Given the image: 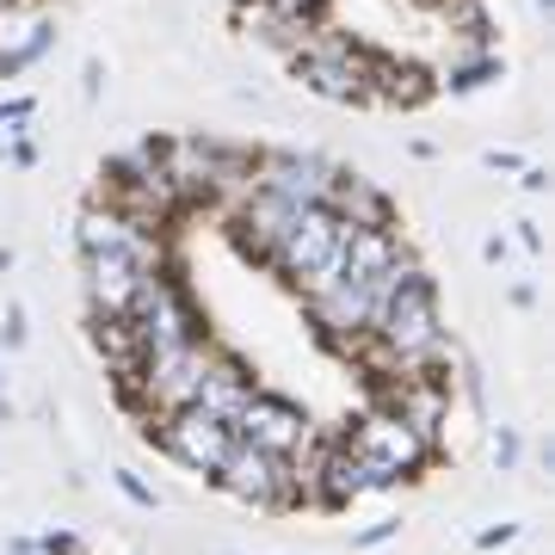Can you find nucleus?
Returning a JSON list of instances; mask_svg holds the SVG:
<instances>
[{
    "label": "nucleus",
    "instance_id": "f257e3e1",
    "mask_svg": "<svg viewBox=\"0 0 555 555\" xmlns=\"http://www.w3.org/2000/svg\"><path fill=\"white\" fill-rule=\"evenodd\" d=\"M352 352H364L377 371L389 377H408V371H426L444 358V315H438V284L420 266L389 284V297L377 302V321L371 334L358 339Z\"/></svg>",
    "mask_w": 555,
    "mask_h": 555
},
{
    "label": "nucleus",
    "instance_id": "f03ea898",
    "mask_svg": "<svg viewBox=\"0 0 555 555\" xmlns=\"http://www.w3.org/2000/svg\"><path fill=\"white\" fill-rule=\"evenodd\" d=\"M346 241H352V222H339L327 204H302L297 217H291V229H284V241L272 247V259H266V272L309 297V291H321V284L339 278Z\"/></svg>",
    "mask_w": 555,
    "mask_h": 555
},
{
    "label": "nucleus",
    "instance_id": "7ed1b4c3",
    "mask_svg": "<svg viewBox=\"0 0 555 555\" xmlns=\"http://www.w3.org/2000/svg\"><path fill=\"white\" fill-rule=\"evenodd\" d=\"M217 339L198 334L185 339V346H167V352H142V364L124 377V396L137 401V408H149V414H179V408H192L204 389V377H210V364H217Z\"/></svg>",
    "mask_w": 555,
    "mask_h": 555
},
{
    "label": "nucleus",
    "instance_id": "20e7f679",
    "mask_svg": "<svg viewBox=\"0 0 555 555\" xmlns=\"http://www.w3.org/2000/svg\"><path fill=\"white\" fill-rule=\"evenodd\" d=\"M291 68L327 105H371V43L339 38V31H309L291 50Z\"/></svg>",
    "mask_w": 555,
    "mask_h": 555
},
{
    "label": "nucleus",
    "instance_id": "39448f33",
    "mask_svg": "<svg viewBox=\"0 0 555 555\" xmlns=\"http://www.w3.org/2000/svg\"><path fill=\"white\" fill-rule=\"evenodd\" d=\"M346 451L358 456V469L371 476V488H396V481H414L426 463H433V444L408 426V420H396L389 408H371L364 420H352V433L339 438Z\"/></svg>",
    "mask_w": 555,
    "mask_h": 555
},
{
    "label": "nucleus",
    "instance_id": "423d86ee",
    "mask_svg": "<svg viewBox=\"0 0 555 555\" xmlns=\"http://www.w3.org/2000/svg\"><path fill=\"white\" fill-rule=\"evenodd\" d=\"M124 321H130V334H137L142 352H167V346H185V339L210 334L173 266H155V272L142 278V291H137V302H130Z\"/></svg>",
    "mask_w": 555,
    "mask_h": 555
},
{
    "label": "nucleus",
    "instance_id": "0eeeda50",
    "mask_svg": "<svg viewBox=\"0 0 555 555\" xmlns=\"http://www.w3.org/2000/svg\"><path fill=\"white\" fill-rule=\"evenodd\" d=\"M160 266V235H142L130 247H105V254H80V272H87V302L100 321L130 315L142 278Z\"/></svg>",
    "mask_w": 555,
    "mask_h": 555
},
{
    "label": "nucleus",
    "instance_id": "6e6552de",
    "mask_svg": "<svg viewBox=\"0 0 555 555\" xmlns=\"http://www.w3.org/2000/svg\"><path fill=\"white\" fill-rule=\"evenodd\" d=\"M222 494H235L241 506H259V513H278V506H297V469H291V456H272V451H254V444H241L222 456V469L210 476Z\"/></svg>",
    "mask_w": 555,
    "mask_h": 555
},
{
    "label": "nucleus",
    "instance_id": "1a4fd4ad",
    "mask_svg": "<svg viewBox=\"0 0 555 555\" xmlns=\"http://www.w3.org/2000/svg\"><path fill=\"white\" fill-rule=\"evenodd\" d=\"M160 456H173L179 469H192V476H217L222 456L235 451V426L217 414H204V408H179V414H160L155 433Z\"/></svg>",
    "mask_w": 555,
    "mask_h": 555
},
{
    "label": "nucleus",
    "instance_id": "9d476101",
    "mask_svg": "<svg viewBox=\"0 0 555 555\" xmlns=\"http://www.w3.org/2000/svg\"><path fill=\"white\" fill-rule=\"evenodd\" d=\"M235 438L254 444V451H272V456H302L309 438H315V420L302 414L291 396H272V389H254L247 408L235 414Z\"/></svg>",
    "mask_w": 555,
    "mask_h": 555
},
{
    "label": "nucleus",
    "instance_id": "9b49d317",
    "mask_svg": "<svg viewBox=\"0 0 555 555\" xmlns=\"http://www.w3.org/2000/svg\"><path fill=\"white\" fill-rule=\"evenodd\" d=\"M339 167H327L309 149H254V192H272L284 204H321Z\"/></svg>",
    "mask_w": 555,
    "mask_h": 555
},
{
    "label": "nucleus",
    "instance_id": "f8f14e48",
    "mask_svg": "<svg viewBox=\"0 0 555 555\" xmlns=\"http://www.w3.org/2000/svg\"><path fill=\"white\" fill-rule=\"evenodd\" d=\"M297 210L302 204H284V198H272V192H241L235 210H229V235H235V247L254 259V266H266Z\"/></svg>",
    "mask_w": 555,
    "mask_h": 555
},
{
    "label": "nucleus",
    "instance_id": "ddd939ff",
    "mask_svg": "<svg viewBox=\"0 0 555 555\" xmlns=\"http://www.w3.org/2000/svg\"><path fill=\"white\" fill-rule=\"evenodd\" d=\"M327 210H334L339 222H352V229H377V222H396V204L383 198L377 185L364 173H334V185H327Z\"/></svg>",
    "mask_w": 555,
    "mask_h": 555
},
{
    "label": "nucleus",
    "instance_id": "4468645a",
    "mask_svg": "<svg viewBox=\"0 0 555 555\" xmlns=\"http://www.w3.org/2000/svg\"><path fill=\"white\" fill-rule=\"evenodd\" d=\"M254 389H259L254 371H247L241 358L217 352V364H210V377H204V389H198V401H192V408H204V414H217V420H229V426H235V414L247 408V396H254Z\"/></svg>",
    "mask_w": 555,
    "mask_h": 555
},
{
    "label": "nucleus",
    "instance_id": "2eb2a0df",
    "mask_svg": "<svg viewBox=\"0 0 555 555\" xmlns=\"http://www.w3.org/2000/svg\"><path fill=\"white\" fill-rule=\"evenodd\" d=\"M371 100H383V105H426L433 100V80H426V68H414V62L389 56V50H371Z\"/></svg>",
    "mask_w": 555,
    "mask_h": 555
},
{
    "label": "nucleus",
    "instance_id": "dca6fc26",
    "mask_svg": "<svg viewBox=\"0 0 555 555\" xmlns=\"http://www.w3.org/2000/svg\"><path fill=\"white\" fill-rule=\"evenodd\" d=\"M75 241L80 254H105V247H130V241H142V229L130 217H118L112 204H87L75 222Z\"/></svg>",
    "mask_w": 555,
    "mask_h": 555
},
{
    "label": "nucleus",
    "instance_id": "f3484780",
    "mask_svg": "<svg viewBox=\"0 0 555 555\" xmlns=\"http://www.w3.org/2000/svg\"><path fill=\"white\" fill-rule=\"evenodd\" d=\"M50 43H56V25H50V20H31V25H25V38H13L7 50H0V80L25 75V68H31V62H38Z\"/></svg>",
    "mask_w": 555,
    "mask_h": 555
},
{
    "label": "nucleus",
    "instance_id": "a211bd4d",
    "mask_svg": "<svg viewBox=\"0 0 555 555\" xmlns=\"http://www.w3.org/2000/svg\"><path fill=\"white\" fill-rule=\"evenodd\" d=\"M494 75H500V56H488V50H481L476 62H451L444 87H451V93H476V87H488Z\"/></svg>",
    "mask_w": 555,
    "mask_h": 555
},
{
    "label": "nucleus",
    "instance_id": "6ab92c4d",
    "mask_svg": "<svg viewBox=\"0 0 555 555\" xmlns=\"http://www.w3.org/2000/svg\"><path fill=\"white\" fill-rule=\"evenodd\" d=\"M266 7L291 25H321V13H327V0H266Z\"/></svg>",
    "mask_w": 555,
    "mask_h": 555
},
{
    "label": "nucleus",
    "instance_id": "aec40b11",
    "mask_svg": "<svg viewBox=\"0 0 555 555\" xmlns=\"http://www.w3.org/2000/svg\"><path fill=\"white\" fill-rule=\"evenodd\" d=\"M118 488H124L130 500H137L142 513H155V506H160V494H155V488H149V481L137 476V469H118Z\"/></svg>",
    "mask_w": 555,
    "mask_h": 555
},
{
    "label": "nucleus",
    "instance_id": "412c9836",
    "mask_svg": "<svg viewBox=\"0 0 555 555\" xmlns=\"http://www.w3.org/2000/svg\"><path fill=\"white\" fill-rule=\"evenodd\" d=\"M518 451H525V444H518V433H513V426H500V433H494V469H500V476H506V469H518Z\"/></svg>",
    "mask_w": 555,
    "mask_h": 555
},
{
    "label": "nucleus",
    "instance_id": "4be33fe9",
    "mask_svg": "<svg viewBox=\"0 0 555 555\" xmlns=\"http://www.w3.org/2000/svg\"><path fill=\"white\" fill-rule=\"evenodd\" d=\"M31 112H38V100H13V105H0V130H7V137H20L25 124H31Z\"/></svg>",
    "mask_w": 555,
    "mask_h": 555
},
{
    "label": "nucleus",
    "instance_id": "5701e85b",
    "mask_svg": "<svg viewBox=\"0 0 555 555\" xmlns=\"http://www.w3.org/2000/svg\"><path fill=\"white\" fill-rule=\"evenodd\" d=\"M396 531H401V518H377V525H364V531L352 537V550H377V543H389Z\"/></svg>",
    "mask_w": 555,
    "mask_h": 555
},
{
    "label": "nucleus",
    "instance_id": "b1692460",
    "mask_svg": "<svg viewBox=\"0 0 555 555\" xmlns=\"http://www.w3.org/2000/svg\"><path fill=\"white\" fill-rule=\"evenodd\" d=\"M38 555H87V550H80V537H75V531H43Z\"/></svg>",
    "mask_w": 555,
    "mask_h": 555
},
{
    "label": "nucleus",
    "instance_id": "393cba45",
    "mask_svg": "<svg viewBox=\"0 0 555 555\" xmlns=\"http://www.w3.org/2000/svg\"><path fill=\"white\" fill-rule=\"evenodd\" d=\"M0 339H7V346H25V309H20V302L7 309V327H0Z\"/></svg>",
    "mask_w": 555,
    "mask_h": 555
},
{
    "label": "nucleus",
    "instance_id": "a878e982",
    "mask_svg": "<svg viewBox=\"0 0 555 555\" xmlns=\"http://www.w3.org/2000/svg\"><path fill=\"white\" fill-rule=\"evenodd\" d=\"M518 537V525H488V531L476 537V550H500V543H513Z\"/></svg>",
    "mask_w": 555,
    "mask_h": 555
},
{
    "label": "nucleus",
    "instance_id": "bb28decb",
    "mask_svg": "<svg viewBox=\"0 0 555 555\" xmlns=\"http://www.w3.org/2000/svg\"><path fill=\"white\" fill-rule=\"evenodd\" d=\"M100 87H105V62H87V68H80V93L100 100Z\"/></svg>",
    "mask_w": 555,
    "mask_h": 555
},
{
    "label": "nucleus",
    "instance_id": "cd10ccee",
    "mask_svg": "<svg viewBox=\"0 0 555 555\" xmlns=\"http://www.w3.org/2000/svg\"><path fill=\"white\" fill-rule=\"evenodd\" d=\"M488 167H494V173H518V167H525V160H518L513 149H488Z\"/></svg>",
    "mask_w": 555,
    "mask_h": 555
},
{
    "label": "nucleus",
    "instance_id": "c85d7f7f",
    "mask_svg": "<svg viewBox=\"0 0 555 555\" xmlns=\"http://www.w3.org/2000/svg\"><path fill=\"white\" fill-rule=\"evenodd\" d=\"M518 241H525V254H543V235H537V222H518Z\"/></svg>",
    "mask_w": 555,
    "mask_h": 555
},
{
    "label": "nucleus",
    "instance_id": "c756f323",
    "mask_svg": "<svg viewBox=\"0 0 555 555\" xmlns=\"http://www.w3.org/2000/svg\"><path fill=\"white\" fill-rule=\"evenodd\" d=\"M481 259H488V266H500V259H506V241L488 235V241H481Z\"/></svg>",
    "mask_w": 555,
    "mask_h": 555
},
{
    "label": "nucleus",
    "instance_id": "7c9ffc66",
    "mask_svg": "<svg viewBox=\"0 0 555 555\" xmlns=\"http://www.w3.org/2000/svg\"><path fill=\"white\" fill-rule=\"evenodd\" d=\"M7 555H38V543L31 537H7Z\"/></svg>",
    "mask_w": 555,
    "mask_h": 555
},
{
    "label": "nucleus",
    "instance_id": "2f4dec72",
    "mask_svg": "<svg viewBox=\"0 0 555 555\" xmlns=\"http://www.w3.org/2000/svg\"><path fill=\"white\" fill-rule=\"evenodd\" d=\"M537 13H543V20H550V13H555V0H537Z\"/></svg>",
    "mask_w": 555,
    "mask_h": 555
},
{
    "label": "nucleus",
    "instance_id": "473e14b6",
    "mask_svg": "<svg viewBox=\"0 0 555 555\" xmlns=\"http://www.w3.org/2000/svg\"><path fill=\"white\" fill-rule=\"evenodd\" d=\"M0 383H7V364H0Z\"/></svg>",
    "mask_w": 555,
    "mask_h": 555
}]
</instances>
